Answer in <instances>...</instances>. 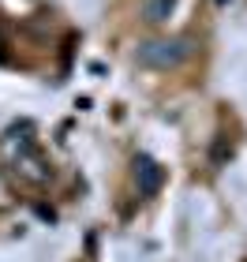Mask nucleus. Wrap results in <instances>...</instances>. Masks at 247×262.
<instances>
[{
    "label": "nucleus",
    "instance_id": "obj_1",
    "mask_svg": "<svg viewBox=\"0 0 247 262\" xmlns=\"http://www.w3.org/2000/svg\"><path fill=\"white\" fill-rule=\"evenodd\" d=\"M184 53H187L184 41H154V45H143L139 56H143L146 64H154V68H172Z\"/></svg>",
    "mask_w": 247,
    "mask_h": 262
}]
</instances>
